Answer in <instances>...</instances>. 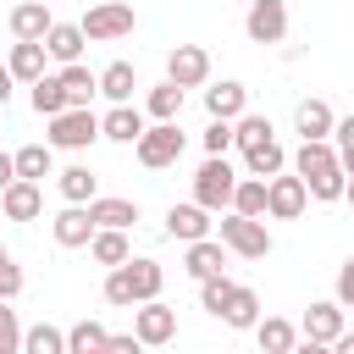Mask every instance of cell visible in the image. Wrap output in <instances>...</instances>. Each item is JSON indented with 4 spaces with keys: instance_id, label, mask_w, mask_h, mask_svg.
Listing matches in <instances>:
<instances>
[{
    "instance_id": "9",
    "label": "cell",
    "mask_w": 354,
    "mask_h": 354,
    "mask_svg": "<svg viewBox=\"0 0 354 354\" xmlns=\"http://www.w3.org/2000/svg\"><path fill=\"white\" fill-rule=\"evenodd\" d=\"M133 332H138L144 348H166L177 337V310L160 304V299H144V304H133Z\"/></svg>"
},
{
    "instance_id": "8",
    "label": "cell",
    "mask_w": 354,
    "mask_h": 354,
    "mask_svg": "<svg viewBox=\"0 0 354 354\" xmlns=\"http://www.w3.org/2000/svg\"><path fill=\"white\" fill-rule=\"evenodd\" d=\"M232 188H238V171L227 166V155H210V160L194 171V199H199L210 216L232 205Z\"/></svg>"
},
{
    "instance_id": "20",
    "label": "cell",
    "mask_w": 354,
    "mask_h": 354,
    "mask_svg": "<svg viewBox=\"0 0 354 354\" xmlns=\"http://www.w3.org/2000/svg\"><path fill=\"white\" fill-rule=\"evenodd\" d=\"M83 44H88V33L77 28V22H50V33H44V55L50 61H83Z\"/></svg>"
},
{
    "instance_id": "34",
    "label": "cell",
    "mask_w": 354,
    "mask_h": 354,
    "mask_svg": "<svg viewBox=\"0 0 354 354\" xmlns=\"http://www.w3.org/2000/svg\"><path fill=\"white\" fill-rule=\"evenodd\" d=\"M227 210H238V216H266V177H249V171H243Z\"/></svg>"
},
{
    "instance_id": "11",
    "label": "cell",
    "mask_w": 354,
    "mask_h": 354,
    "mask_svg": "<svg viewBox=\"0 0 354 354\" xmlns=\"http://www.w3.org/2000/svg\"><path fill=\"white\" fill-rule=\"evenodd\" d=\"M337 332H343V304H337V299H315V304L304 310V321H299V337L315 343V348H332Z\"/></svg>"
},
{
    "instance_id": "42",
    "label": "cell",
    "mask_w": 354,
    "mask_h": 354,
    "mask_svg": "<svg viewBox=\"0 0 354 354\" xmlns=\"http://www.w3.org/2000/svg\"><path fill=\"white\" fill-rule=\"evenodd\" d=\"M144 343H138V332H111L105 337V354H138Z\"/></svg>"
},
{
    "instance_id": "45",
    "label": "cell",
    "mask_w": 354,
    "mask_h": 354,
    "mask_svg": "<svg viewBox=\"0 0 354 354\" xmlns=\"http://www.w3.org/2000/svg\"><path fill=\"white\" fill-rule=\"evenodd\" d=\"M332 348H337V354H354V332H348V326H343V332H337V343H332Z\"/></svg>"
},
{
    "instance_id": "24",
    "label": "cell",
    "mask_w": 354,
    "mask_h": 354,
    "mask_svg": "<svg viewBox=\"0 0 354 354\" xmlns=\"http://www.w3.org/2000/svg\"><path fill=\"white\" fill-rule=\"evenodd\" d=\"M88 254L111 271V266H122L127 254H133V243H127V227H94V238H88Z\"/></svg>"
},
{
    "instance_id": "37",
    "label": "cell",
    "mask_w": 354,
    "mask_h": 354,
    "mask_svg": "<svg viewBox=\"0 0 354 354\" xmlns=\"http://www.w3.org/2000/svg\"><path fill=\"white\" fill-rule=\"evenodd\" d=\"M260 138H277L271 116H254V111L232 116V144H238V149H249V144H260Z\"/></svg>"
},
{
    "instance_id": "38",
    "label": "cell",
    "mask_w": 354,
    "mask_h": 354,
    "mask_svg": "<svg viewBox=\"0 0 354 354\" xmlns=\"http://www.w3.org/2000/svg\"><path fill=\"white\" fill-rule=\"evenodd\" d=\"M0 354H22V321H17L11 299H0Z\"/></svg>"
},
{
    "instance_id": "1",
    "label": "cell",
    "mask_w": 354,
    "mask_h": 354,
    "mask_svg": "<svg viewBox=\"0 0 354 354\" xmlns=\"http://www.w3.org/2000/svg\"><path fill=\"white\" fill-rule=\"evenodd\" d=\"M160 288H166V266L149 260V254H127L122 266L105 271V304H116V310H133L144 299H160Z\"/></svg>"
},
{
    "instance_id": "41",
    "label": "cell",
    "mask_w": 354,
    "mask_h": 354,
    "mask_svg": "<svg viewBox=\"0 0 354 354\" xmlns=\"http://www.w3.org/2000/svg\"><path fill=\"white\" fill-rule=\"evenodd\" d=\"M17 293H22V266L6 254L0 260V299H17Z\"/></svg>"
},
{
    "instance_id": "2",
    "label": "cell",
    "mask_w": 354,
    "mask_h": 354,
    "mask_svg": "<svg viewBox=\"0 0 354 354\" xmlns=\"http://www.w3.org/2000/svg\"><path fill=\"white\" fill-rule=\"evenodd\" d=\"M293 171L304 177V188H310V199H321V205H332V199H343V160H337V149H332V138H299V155H293Z\"/></svg>"
},
{
    "instance_id": "47",
    "label": "cell",
    "mask_w": 354,
    "mask_h": 354,
    "mask_svg": "<svg viewBox=\"0 0 354 354\" xmlns=\"http://www.w3.org/2000/svg\"><path fill=\"white\" fill-rule=\"evenodd\" d=\"M343 199H348V205H354V171H348V177H343Z\"/></svg>"
},
{
    "instance_id": "26",
    "label": "cell",
    "mask_w": 354,
    "mask_h": 354,
    "mask_svg": "<svg viewBox=\"0 0 354 354\" xmlns=\"http://www.w3.org/2000/svg\"><path fill=\"white\" fill-rule=\"evenodd\" d=\"M55 77H61V88H66V100H72V105H88V100L100 94V72H88L83 61H66Z\"/></svg>"
},
{
    "instance_id": "6",
    "label": "cell",
    "mask_w": 354,
    "mask_h": 354,
    "mask_svg": "<svg viewBox=\"0 0 354 354\" xmlns=\"http://www.w3.org/2000/svg\"><path fill=\"white\" fill-rule=\"evenodd\" d=\"M304 205H310V188H304V177L299 171H271L266 177V221H299L304 216Z\"/></svg>"
},
{
    "instance_id": "15",
    "label": "cell",
    "mask_w": 354,
    "mask_h": 354,
    "mask_svg": "<svg viewBox=\"0 0 354 354\" xmlns=\"http://www.w3.org/2000/svg\"><path fill=\"white\" fill-rule=\"evenodd\" d=\"M183 271L199 282V277H216V271H227V243L221 238H194V243H183Z\"/></svg>"
},
{
    "instance_id": "7",
    "label": "cell",
    "mask_w": 354,
    "mask_h": 354,
    "mask_svg": "<svg viewBox=\"0 0 354 354\" xmlns=\"http://www.w3.org/2000/svg\"><path fill=\"white\" fill-rule=\"evenodd\" d=\"M133 22H138V17H133V6H127V0H100V6H88V11H83V22H77V28L88 33V44H116V39H127V33H133Z\"/></svg>"
},
{
    "instance_id": "25",
    "label": "cell",
    "mask_w": 354,
    "mask_h": 354,
    "mask_svg": "<svg viewBox=\"0 0 354 354\" xmlns=\"http://www.w3.org/2000/svg\"><path fill=\"white\" fill-rule=\"evenodd\" d=\"M50 22H55V17H50L44 0H22V6H11V33H17V39H44Z\"/></svg>"
},
{
    "instance_id": "49",
    "label": "cell",
    "mask_w": 354,
    "mask_h": 354,
    "mask_svg": "<svg viewBox=\"0 0 354 354\" xmlns=\"http://www.w3.org/2000/svg\"><path fill=\"white\" fill-rule=\"evenodd\" d=\"M0 111H6V105H0Z\"/></svg>"
},
{
    "instance_id": "18",
    "label": "cell",
    "mask_w": 354,
    "mask_h": 354,
    "mask_svg": "<svg viewBox=\"0 0 354 354\" xmlns=\"http://www.w3.org/2000/svg\"><path fill=\"white\" fill-rule=\"evenodd\" d=\"M205 232H210V210H205L199 199H188V205H171V210H166V238L194 243V238H205Z\"/></svg>"
},
{
    "instance_id": "5",
    "label": "cell",
    "mask_w": 354,
    "mask_h": 354,
    "mask_svg": "<svg viewBox=\"0 0 354 354\" xmlns=\"http://www.w3.org/2000/svg\"><path fill=\"white\" fill-rule=\"evenodd\" d=\"M183 149H188V138H183V127H177V122H155V127H144V133H138V144H133L138 166H149V171L177 166V160H183Z\"/></svg>"
},
{
    "instance_id": "31",
    "label": "cell",
    "mask_w": 354,
    "mask_h": 354,
    "mask_svg": "<svg viewBox=\"0 0 354 354\" xmlns=\"http://www.w3.org/2000/svg\"><path fill=\"white\" fill-rule=\"evenodd\" d=\"M11 160H17V177H33V183L55 177V149H50V144H22Z\"/></svg>"
},
{
    "instance_id": "40",
    "label": "cell",
    "mask_w": 354,
    "mask_h": 354,
    "mask_svg": "<svg viewBox=\"0 0 354 354\" xmlns=\"http://www.w3.org/2000/svg\"><path fill=\"white\" fill-rule=\"evenodd\" d=\"M332 299H337L343 310H354V254L337 266V288H332Z\"/></svg>"
},
{
    "instance_id": "21",
    "label": "cell",
    "mask_w": 354,
    "mask_h": 354,
    "mask_svg": "<svg viewBox=\"0 0 354 354\" xmlns=\"http://www.w3.org/2000/svg\"><path fill=\"white\" fill-rule=\"evenodd\" d=\"M205 111H210V116H221V122H232V116H243V111H249V88H243V83H232V77H221V83H210V88H205Z\"/></svg>"
},
{
    "instance_id": "27",
    "label": "cell",
    "mask_w": 354,
    "mask_h": 354,
    "mask_svg": "<svg viewBox=\"0 0 354 354\" xmlns=\"http://www.w3.org/2000/svg\"><path fill=\"white\" fill-rule=\"evenodd\" d=\"M55 188H61L66 205H88V199L100 194V177H94L88 166H66V171H55Z\"/></svg>"
},
{
    "instance_id": "44",
    "label": "cell",
    "mask_w": 354,
    "mask_h": 354,
    "mask_svg": "<svg viewBox=\"0 0 354 354\" xmlns=\"http://www.w3.org/2000/svg\"><path fill=\"white\" fill-rule=\"evenodd\" d=\"M11 177H17V160H11V155H6V149H0V188H6V183H11Z\"/></svg>"
},
{
    "instance_id": "46",
    "label": "cell",
    "mask_w": 354,
    "mask_h": 354,
    "mask_svg": "<svg viewBox=\"0 0 354 354\" xmlns=\"http://www.w3.org/2000/svg\"><path fill=\"white\" fill-rule=\"evenodd\" d=\"M337 149V160H343V171H354V144H332Z\"/></svg>"
},
{
    "instance_id": "32",
    "label": "cell",
    "mask_w": 354,
    "mask_h": 354,
    "mask_svg": "<svg viewBox=\"0 0 354 354\" xmlns=\"http://www.w3.org/2000/svg\"><path fill=\"white\" fill-rule=\"evenodd\" d=\"M144 111H149L155 122H177V111H183V88H177L171 77H160V83L144 94Z\"/></svg>"
},
{
    "instance_id": "35",
    "label": "cell",
    "mask_w": 354,
    "mask_h": 354,
    "mask_svg": "<svg viewBox=\"0 0 354 354\" xmlns=\"http://www.w3.org/2000/svg\"><path fill=\"white\" fill-rule=\"evenodd\" d=\"M105 326L100 321H77V326H66V354H105Z\"/></svg>"
},
{
    "instance_id": "43",
    "label": "cell",
    "mask_w": 354,
    "mask_h": 354,
    "mask_svg": "<svg viewBox=\"0 0 354 354\" xmlns=\"http://www.w3.org/2000/svg\"><path fill=\"white\" fill-rule=\"evenodd\" d=\"M11 88H17V77H11V66H0V105L11 100Z\"/></svg>"
},
{
    "instance_id": "29",
    "label": "cell",
    "mask_w": 354,
    "mask_h": 354,
    "mask_svg": "<svg viewBox=\"0 0 354 354\" xmlns=\"http://www.w3.org/2000/svg\"><path fill=\"white\" fill-rule=\"evenodd\" d=\"M133 88H138V72H133V61H111V66L100 72V94H105L111 105L133 100Z\"/></svg>"
},
{
    "instance_id": "3",
    "label": "cell",
    "mask_w": 354,
    "mask_h": 354,
    "mask_svg": "<svg viewBox=\"0 0 354 354\" xmlns=\"http://www.w3.org/2000/svg\"><path fill=\"white\" fill-rule=\"evenodd\" d=\"M221 243H227V254H238V260H266V254H271V227H266V216H238V210H227V216H221Z\"/></svg>"
},
{
    "instance_id": "14",
    "label": "cell",
    "mask_w": 354,
    "mask_h": 354,
    "mask_svg": "<svg viewBox=\"0 0 354 354\" xmlns=\"http://www.w3.org/2000/svg\"><path fill=\"white\" fill-rule=\"evenodd\" d=\"M50 238H55L61 249H88V238H94L88 205H61V210L50 216Z\"/></svg>"
},
{
    "instance_id": "19",
    "label": "cell",
    "mask_w": 354,
    "mask_h": 354,
    "mask_svg": "<svg viewBox=\"0 0 354 354\" xmlns=\"http://www.w3.org/2000/svg\"><path fill=\"white\" fill-rule=\"evenodd\" d=\"M332 122H337V116H332V105H326L321 94H310V100L293 105V133H299V138H332Z\"/></svg>"
},
{
    "instance_id": "10",
    "label": "cell",
    "mask_w": 354,
    "mask_h": 354,
    "mask_svg": "<svg viewBox=\"0 0 354 354\" xmlns=\"http://www.w3.org/2000/svg\"><path fill=\"white\" fill-rule=\"evenodd\" d=\"M243 33H249V44H282L288 39V6L282 0H249Z\"/></svg>"
},
{
    "instance_id": "48",
    "label": "cell",
    "mask_w": 354,
    "mask_h": 354,
    "mask_svg": "<svg viewBox=\"0 0 354 354\" xmlns=\"http://www.w3.org/2000/svg\"><path fill=\"white\" fill-rule=\"evenodd\" d=\"M0 260H6V249H0Z\"/></svg>"
},
{
    "instance_id": "13",
    "label": "cell",
    "mask_w": 354,
    "mask_h": 354,
    "mask_svg": "<svg viewBox=\"0 0 354 354\" xmlns=\"http://www.w3.org/2000/svg\"><path fill=\"white\" fill-rule=\"evenodd\" d=\"M39 210H44V188L33 177H11L0 188V216L6 221H39Z\"/></svg>"
},
{
    "instance_id": "22",
    "label": "cell",
    "mask_w": 354,
    "mask_h": 354,
    "mask_svg": "<svg viewBox=\"0 0 354 354\" xmlns=\"http://www.w3.org/2000/svg\"><path fill=\"white\" fill-rule=\"evenodd\" d=\"M249 332H254V343H260L266 354H293V348H299V326L282 321V315H260Z\"/></svg>"
},
{
    "instance_id": "16",
    "label": "cell",
    "mask_w": 354,
    "mask_h": 354,
    "mask_svg": "<svg viewBox=\"0 0 354 354\" xmlns=\"http://www.w3.org/2000/svg\"><path fill=\"white\" fill-rule=\"evenodd\" d=\"M216 321H221V326H232V332H249V326L260 321V293H254V288H243V282H232V293L221 299Z\"/></svg>"
},
{
    "instance_id": "30",
    "label": "cell",
    "mask_w": 354,
    "mask_h": 354,
    "mask_svg": "<svg viewBox=\"0 0 354 354\" xmlns=\"http://www.w3.org/2000/svg\"><path fill=\"white\" fill-rule=\"evenodd\" d=\"M282 166H288V155H282L277 138H260V144L243 149V171H249V177H271V171H282Z\"/></svg>"
},
{
    "instance_id": "39",
    "label": "cell",
    "mask_w": 354,
    "mask_h": 354,
    "mask_svg": "<svg viewBox=\"0 0 354 354\" xmlns=\"http://www.w3.org/2000/svg\"><path fill=\"white\" fill-rule=\"evenodd\" d=\"M227 149H232V122L210 116V127H205V155H227Z\"/></svg>"
},
{
    "instance_id": "4",
    "label": "cell",
    "mask_w": 354,
    "mask_h": 354,
    "mask_svg": "<svg viewBox=\"0 0 354 354\" xmlns=\"http://www.w3.org/2000/svg\"><path fill=\"white\" fill-rule=\"evenodd\" d=\"M44 122H50V133H44L50 149H88V144L100 138V116H94L88 105H66V111H55V116H44Z\"/></svg>"
},
{
    "instance_id": "17",
    "label": "cell",
    "mask_w": 354,
    "mask_h": 354,
    "mask_svg": "<svg viewBox=\"0 0 354 354\" xmlns=\"http://www.w3.org/2000/svg\"><path fill=\"white\" fill-rule=\"evenodd\" d=\"M144 127L149 122H144V111H133V100H122V105H111L100 116V138H111V144H138Z\"/></svg>"
},
{
    "instance_id": "23",
    "label": "cell",
    "mask_w": 354,
    "mask_h": 354,
    "mask_svg": "<svg viewBox=\"0 0 354 354\" xmlns=\"http://www.w3.org/2000/svg\"><path fill=\"white\" fill-rule=\"evenodd\" d=\"M44 39H17L11 44V55H6V66H11V77L17 83H33V77H44Z\"/></svg>"
},
{
    "instance_id": "28",
    "label": "cell",
    "mask_w": 354,
    "mask_h": 354,
    "mask_svg": "<svg viewBox=\"0 0 354 354\" xmlns=\"http://www.w3.org/2000/svg\"><path fill=\"white\" fill-rule=\"evenodd\" d=\"M88 221L94 227H133L138 221V199H88Z\"/></svg>"
},
{
    "instance_id": "36",
    "label": "cell",
    "mask_w": 354,
    "mask_h": 354,
    "mask_svg": "<svg viewBox=\"0 0 354 354\" xmlns=\"http://www.w3.org/2000/svg\"><path fill=\"white\" fill-rule=\"evenodd\" d=\"M22 354H66V332L50 326V321H39V326L22 332Z\"/></svg>"
},
{
    "instance_id": "12",
    "label": "cell",
    "mask_w": 354,
    "mask_h": 354,
    "mask_svg": "<svg viewBox=\"0 0 354 354\" xmlns=\"http://www.w3.org/2000/svg\"><path fill=\"white\" fill-rule=\"evenodd\" d=\"M166 77H171L177 88L210 83V50H205V44H177V50L166 55Z\"/></svg>"
},
{
    "instance_id": "50",
    "label": "cell",
    "mask_w": 354,
    "mask_h": 354,
    "mask_svg": "<svg viewBox=\"0 0 354 354\" xmlns=\"http://www.w3.org/2000/svg\"><path fill=\"white\" fill-rule=\"evenodd\" d=\"M0 221H6V216H0Z\"/></svg>"
},
{
    "instance_id": "33",
    "label": "cell",
    "mask_w": 354,
    "mask_h": 354,
    "mask_svg": "<svg viewBox=\"0 0 354 354\" xmlns=\"http://www.w3.org/2000/svg\"><path fill=\"white\" fill-rule=\"evenodd\" d=\"M28 88H33L28 100H33V111H39V116H55V111H66V105H72V100H66V88H61V77H50V72H44V77H33Z\"/></svg>"
}]
</instances>
